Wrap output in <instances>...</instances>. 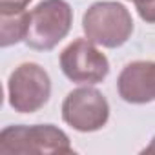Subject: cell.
<instances>
[{
	"mask_svg": "<svg viewBox=\"0 0 155 155\" xmlns=\"http://www.w3.org/2000/svg\"><path fill=\"white\" fill-rule=\"evenodd\" d=\"M73 153L68 135L53 124L8 126L0 133V155Z\"/></svg>",
	"mask_w": 155,
	"mask_h": 155,
	"instance_id": "cell-1",
	"label": "cell"
},
{
	"mask_svg": "<svg viewBox=\"0 0 155 155\" xmlns=\"http://www.w3.org/2000/svg\"><path fill=\"white\" fill-rule=\"evenodd\" d=\"M82 29L91 42L102 48H119L131 37L133 18L122 4L95 2L82 17Z\"/></svg>",
	"mask_w": 155,
	"mask_h": 155,
	"instance_id": "cell-2",
	"label": "cell"
},
{
	"mask_svg": "<svg viewBox=\"0 0 155 155\" xmlns=\"http://www.w3.org/2000/svg\"><path fill=\"white\" fill-rule=\"evenodd\" d=\"M73 11L66 0H44L29 11L24 42L38 51L53 49L71 29Z\"/></svg>",
	"mask_w": 155,
	"mask_h": 155,
	"instance_id": "cell-3",
	"label": "cell"
},
{
	"mask_svg": "<svg viewBox=\"0 0 155 155\" xmlns=\"http://www.w3.org/2000/svg\"><path fill=\"white\" fill-rule=\"evenodd\" d=\"M51 95V81L44 68L35 62H24L9 75L8 97L9 104L18 113L38 111Z\"/></svg>",
	"mask_w": 155,
	"mask_h": 155,
	"instance_id": "cell-4",
	"label": "cell"
},
{
	"mask_svg": "<svg viewBox=\"0 0 155 155\" xmlns=\"http://www.w3.org/2000/svg\"><path fill=\"white\" fill-rule=\"evenodd\" d=\"M60 68L69 81L79 84H99L110 73V62L90 38H77L60 53Z\"/></svg>",
	"mask_w": 155,
	"mask_h": 155,
	"instance_id": "cell-5",
	"label": "cell"
},
{
	"mask_svg": "<svg viewBox=\"0 0 155 155\" xmlns=\"http://www.w3.org/2000/svg\"><path fill=\"white\" fill-rule=\"evenodd\" d=\"M110 117V104L95 88H77L62 102V119L77 131H97Z\"/></svg>",
	"mask_w": 155,
	"mask_h": 155,
	"instance_id": "cell-6",
	"label": "cell"
},
{
	"mask_svg": "<svg viewBox=\"0 0 155 155\" xmlns=\"http://www.w3.org/2000/svg\"><path fill=\"white\" fill-rule=\"evenodd\" d=\"M119 95L131 104L155 101V60H137L128 64L117 81Z\"/></svg>",
	"mask_w": 155,
	"mask_h": 155,
	"instance_id": "cell-7",
	"label": "cell"
},
{
	"mask_svg": "<svg viewBox=\"0 0 155 155\" xmlns=\"http://www.w3.org/2000/svg\"><path fill=\"white\" fill-rule=\"evenodd\" d=\"M29 13H15V15H0V28H2V48L17 44L26 38Z\"/></svg>",
	"mask_w": 155,
	"mask_h": 155,
	"instance_id": "cell-8",
	"label": "cell"
},
{
	"mask_svg": "<svg viewBox=\"0 0 155 155\" xmlns=\"http://www.w3.org/2000/svg\"><path fill=\"white\" fill-rule=\"evenodd\" d=\"M144 22H155V0H131Z\"/></svg>",
	"mask_w": 155,
	"mask_h": 155,
	"instance_id": "cell-9",
	"label": "cell"
},
{
	"mask_svg": "<svg viewBox=\"0 0 155 155\" xmlns=\"http://www.w3.org/2000/svg\"><path fill=\"white\" fill-rule=\"evenodd\" d=\"M31 0H0V15H15L26 11Z\"/></svg>",
	"mask_w": 155,
	"mask_h": 155,
	"instance_id": "cell-10",
	"label": "cell"
},
{
	"mask_svg": "<svg viewBox=\"0 0 155 155\" xmlns=\"http://www.w3.org/2000/svg\"><path fill=\"white\" fill-rule=\"evenodd\" d=\"M142 153H155V137H153L151 144H150L148 148H144V150H142Z\"/></svg>",
	"mask_w": 155,
	"mask_h": 155,
	"instance_id": "cell-11",
	"label": "cell"
},
{
	"mask_svg": "<svg viewBox=\"0 0 155 155\" xmlns=\"http://www.w3.org/2000/svg\"><path fill=\"white\" fill-rule=\"evenodd\" d=\"M148 24H155V22H148Z\"/></svg>",
	"mask_w": 155,
	"mask_h": 155,
	"instance_id": "cell-12",
	"label": "cell"
}]
</instances>
